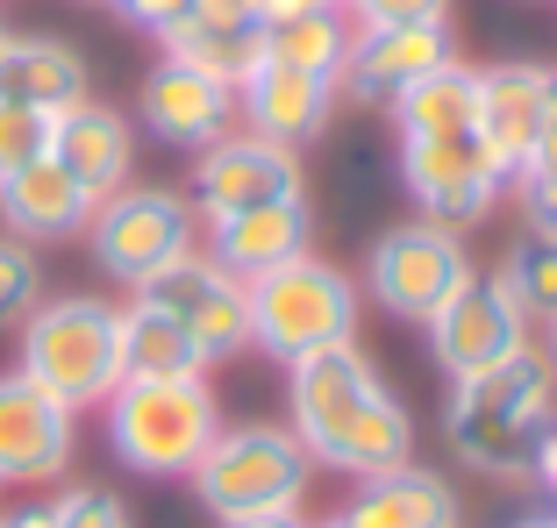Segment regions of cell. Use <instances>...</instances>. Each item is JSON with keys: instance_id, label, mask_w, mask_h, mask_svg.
I'll use <instances>...</instances> for the list:
<instances>
[{"instance_id": "1", "label": "cell", "mask_w": 557, "mask_h": 528, "mask_svg": "<svg viewBox=\"0 0 557 528\" xmlns=\"http://www.w3.org/2000/svg\"><path fill=\"white\" fill-rule=\"evenodd\" d=\"M286 372H294L286 393H294V436L308 450V464H329L344 479H379V472L414 457L408 400L386 386V372L358 343L314 350Z\"/></svg>"}, {"instance_id": "2", "label": "cell", "mask_w": 557, "mask_h": 528, "mask_svg": "<svg viewBox=\"0 0 557 528\" xmlns=\"http://www.w3.org/2000/svg\"><path fill=\"white\" fill-rule=\"evenodd\" d=\"M550 422H557V372L543 350H522V357L493 364L479 379H450L443 436L479 479L522 486L536 472V443Z\"/></svg>"}, {"instance_id": "3", "label": "cell", "mask_w": 557, "mask_h": 528, "mask_svg": "<svg viewBox=\"0 0 557 528\" xmlns=\"http://www.w3.org/2000/svg\"><path fill=\"white\" fill-rule=\"evenodd\" d=\"M15 372L29 386H44L72 414L108 407V393L122 386V307L115 300H94V293L36 300V314L22 322Z\"/></svg>"}, {"instance_id": "4", "label": "cell", "mask_w": 557, "mask_h": 528, "mask_svg": "<svg viewBox=\"0 0 557 528\" xmlns=\"http://www.w3.org/2000/svg\"><path fill=\"white\" fill-rule=\"evenodd\" d=\"M222 436L208 379H122L108 393V450L136 479H194V464Z\"/></svg>"}, {"instance_id": "5", "label": "cell", "mask_w": 557, "mask_h": 528, "mask_svg": "<svg viewBox=\"0 0 557 528\" xmlns=\"http://www.w3.org/2000/svg\"><path fill=\"white\" fill-rule=\"evenodd\" d=\"M358 307H364V293L344 264L300 250L294 264L250 279V343L278 364H300L314 350L358 343Z\"/></svg>"}, {"instance_id": "6", "label": "cell", "mask_w": 557, "mask_h": 528, "mask_svg": "<svg viewBox=\"0 0 557 528\" xmlns=\"http://www.w3.org/2000/svg\"><path fill=\"white\" fill-rule=\"evenodd\" d=\"M308 450L294 429L278 422H244L222 429L208 443V457L194 464V493L214 521H244V514H272V507H300L308 493Z\"/></svg>"}, {"instance_id": "7", "label": "cell", "mask_w": 557, "mask_h": 528, "mask_svg": "<svg viewBox=\"0 0 557 528\" xmlns=\"http://www.w3.org/2000/svg\"><path fill=\"white\" fill-rule=\"evenodd\" d=\"M86 243H94L100 272L136 293L150 272H164L172 257L194 250V200L172 193V186H122V193H108L94 208Z\"/></svg>"}, {"instance_id": "8", "label": "cell", "mask_w": 557, "mask_h": 528, "mask_svg": "<svg viewBox=\"0 0 557 528\" xmlns=\"http://www.w3.org/2000/svg\"><path fill=\"white\" fill-rule=\"evenodd\" d=\"M136 300L158 307L164 322H180L186 343L200 350V364H230L250 350V286L236 272H222L208 250H186L164 272H150L136 286Z\"/></svg>"}, {"instance_id": "9", "label": "cell", "mask_w": 557, "mask_h": 528, "mask_svg": "<svg viewBox=\"0 0 557 528\" xmlns=\"http://www.w3.org/2000/svg\"><path fill=\"white\" fill-rule=\"evenodd\" d=\"M472 279V250L465 229H443V222H394L386 236H372V257H364V286L386 314L400 322H429L443 300Z\"/></svg>"}, {"instance_id": "10", "label": "cell", "mask_w": 557, "mask_h": 528, "mask_svg": "<svg viewBox=\"0 0 557 528\" xmlns=\"http://www.w3.org/2000/svg\"><path fill=\"white\" fill-rule=\"evenodd\" d=\"M422 329H429V357L443 364V379H479V372L529 350V322L493 272H472Z\"/></svg>"}, {"instance_id": "11", "label": "cell", "mask_w": 557, "mask_h": 528, "mask_svg": "<svg viewBox=\"0 0 557 528\" xmlns=\"http://www.w3.org/2000/svg\"><path fill=\"white\" fill-rule=\"evenodd\" d=\"M400 186L422 208V222H443V229H472V222L493 215L500 200V165L486 158L479 136H408L400 143Z\"/></svg>"}, {"instance_id": "12", "label": "cell", "mask_w": 557, "mask_h": 528, "mask_svg": "<svg viewBox=\"0 0 557 528\" xmlns=\"http://www.w3.org/2000/svg\"><path fill=\"white\" fill-rule=\"evenodd\" d=\"M272 200H308L300 150L264 143L250 129H230V136H214L208 150H194V208L208 222H230L244 208H272Z\"/></svg>"}, {"instance_id": "13", "label": "cell", "mask_w": 557, "mask_h": 528, "mask_svg": "<svg viewBox=\"0 0 557 528\" xmlns=\"http://www.w3.org/2000/svg\"><path fill=\"white\" fill-rule=\"evenodd\" d=\"M79 414L58 407L22 372H0V486H50L72 464Z\"/></svg>"}, {"instance_id": "14", "label": "cell", "mask_w": 557, "mask_h": 528, "mask_svg": "<svg viewBox=\"0 0 557 528\" xmlns=\"http://www.w3.org/2000/svg\"><path fill=\"white\" fill-rule=\"evenodd\" d=\"M543 93H550V65H529V58H508V65L479 72V143L500 165V179H522L536 165V136H543Z\"/></svg>"}, {"instance_id": "15", "label": "cell", "mask_w": 557, "mask_h": 528, "mask_svg": "<svg viewBox=\"0 0 557 528\" xmlns=\"http://www.w3.org/2000/svg\"><path fill=\"white\" fill-rule=\"evenodd\" d=\"M336 100H344L336 79H314V72H294V65H272V58H264V65L236 86V115H244L250 136L300 150L336 122Z\"/></svg>"}, {"instance_id": "16", "label": "cell", "mask_w": 557, "mask_h": 528, "mask_svg": "<svg viewBox=\"0 0 557 528\" xmlns=\"http://www.w3.org/2000/svg\"><path fill=\"white\" fill-rule=\"evenodd\" d=\"M94 208L100 200L58 158H36L15 179H0V229L15 236V243H72V236H86Z\"/></svg>"}, {"instance_id": "17", "label": "cell", "mask_w": 557, "mask_h": 528, "mask_svg": "<svg viewBox=\"0 0 557 528\" xmlns=\"http://www.w3.org/2000/svg\"><path fill=\"white\" fill-rule=\"evenodd\" d=\"M450 58H458V43H450L443 22H422V29H358L350 65H344V93L394 108L414 79H429V72L450 65Z\"/></svg>"}, {"instance_id": "18", "label": "cell", "mask_w": 557, "mask_h": 528, "mask_svg": "<svg viewBox=\"0 0 557 528\" xmlns=\"http://www.w3.org/2000/svg\"><path fill=\"white\" fill-rule=\"evenodd\" d=\"M230 122H236V93H230V86H214L208 72L164 58V65L144 79V129L158 136V143L208 150L214 136H230Z\"/></svg>"}, {"instance_id": "19", "label": "cell", "mask_w": 557, "mask_h": 528, "mask_svg": "<svg viewBox=\"0 0 557 528\" xmlns=\"http://www.w3.org/2000/svg\"><path fill=\"white\" fill-rule=\"evenodd\" d=\"M50 158H58V165H65L94 200H108V193L129 186L136 129H129V115H115V108H100V100L86 93L79 108L50 115Z\"/></svg>"}, {"instance_id": "20", "label": "cell", "mask_w": 557, "mask_h": 528, "mask_svg": "<svg viewBox=\"0 0 557 528\" xmlns=\"http://www.w3.org/2000/svg\"><path fill=\"white\" fill-rule=\"evenodd\" d=\"M300 250H314V215L308 200H272V208H244L230 222H208V257L236 279H264L278 264H294Z\"/></svg>"}, {"instance_id": "21", "label": "cell", "mask_w": 557, "mask_h": 528, "mask_svg": "<svg viewBox=\"0 0 557 528\" xmlns=\"http://www.w3.org/2000/svg\"><path fill=\"white\" fill-rule=\"evenodd\" d=\"M458 493L450 479H436L429 464H394V472H379V479H358L350 507L336 514L329 528H458Z\"/></svg>"}, {"instance_id": "22", "label": "cell", "mask_w": 557, "mask_h": 528, "mask_svg": "<svg viewBox=\"0 0 557 528\" xmlns=\"http://www.w3.org/2000/svg\"><path fill=\"white\" fill-rule=\"evenodd\" d=\"M94 93V72L72 43L58 36H0V100L36 108V115H65Z\"/></svg>"}, {"instance_id": "23", "label": "cell", "mask_w": 557, "mask_h": 528, "mask_svg": "<svg viewBox=\"0 0 557 528\" xmlns=\"http://www.w3.org/2000/svg\"><path fill=\"white\" fill-rule=\"evenodd\" d=\"M158 43H164V58H172V65L208 72V79L230 86V93L264 65V29H230V22H200V15H180L172 29L158 36Z\"/></svg>"}, {"instance_id": "24", "label": "cell", "mask_w": 557, "mask_h": 528, "mask_svg": "<svg viewBox=\"0 0 557 528\" xmlns=\"http://www.w3.org/2000/svg\"><path fill=\"white\" fill-rule=\"evenodd\" d=\"M479 115V72L472 65H436L429 79H414L408 93L394 100V122H400V143L408 136H479L472 129Z\"/></svg>"}, {"instance_id": "25", "label": "cell", "mask_w": 557, "mask_h": 528, "mask_svg": "<svg viewBox=\"0 0 557 528\" xmlns=\"http://www.w3.org/2000/svg\"><path fill=\"white\" fill-rule=\"evenodd\" d=\"M350 43H358V29H350V15H336V8H314V15H294V22H272V29H264V58H272V65L314 72V79H336V86H344Z\"/></svg>"}, {"instance_id": "26", "label": "cell", "mask_w": 557, "mask_h": 528, "mask_svg": "<svg viewBox=\"0 0 557 528\" xmlns=\"http://www.w3.org/2000/svg\"><path fill=\"white\" fill-rule=\"evenodd\" d=\"M200 372H208V364L186 343L180 322H164L144 300L122 307V379H200Z\"/></svg>"}, {"instance_id": "27", "label": "cell", "mask_w": 557, "mask_h": 528, "mask_svg": "<svg viewBox=\"0 0 557 528\" xmlns=\"http://www.w3.org/2000/svg\"><path fill=\"white\" fill-rule=\"evenodd\" d=\"M493 279L508 286V300L522 307V322L529 329H550L557 322V236H543V229H529L522 243H508V257H500V272Z\"/></svg>"}, {"instance_id": "28", "label": "cell", "mask_w": 557, "mask_h": 528, "mask_svg": "<svg viewBox=\"0 0 557 528\" xmlns=\"http://www.w3.org/2000/svg\"><path fill=\"white\" fill-rule=\"evenodd\" d=\"M44 300V264H36V243H15L0 229V329H22Z\"/></svg>"}, {"instance_id": "29", "label": "cell", "mask_w": 557, "mask_h": 528, "mask_svg": "<svg viewBox=\"0 0 557 528\" xmlns=\"http://www.w3.org/2000/svg\"><path fill=\"white\" fill-rule=\"evenodd\" d=\"M36 158H50V115L0 100V179H15L22 165H36Z\"/></svg>"}, {"instance_id": "30", "label": "cell", "mask_w": 557, "mask_h": 528, "mask_svg": "<svg viewBox=\"0 0 557 528\" xmlns=\"http://www.w3.org/2000/svg\"><path fill=\"white\" fill-rule=\"evenodd\" d=\"M350 29H422V22H450V0H344Z\"/></svg>"}, {"instance_id": "31", "label": "cell", "mask_w": 557, "mask_h": 528, "mask_svg": "<svg viewBox=\"0 0 557 528\" xmlns=\"http://www.w3.org/2000/svg\"><path fill=\"white\" fill-rule=\"evenodd\" d=\"M58 528H129V514L100 486H72V493H58Z\"/></svg>"}, {"instance_id": "32", "label": "cell", "mask_w": 557, "mask_h": 528, "mask_svg": "<svg viewBox=\"0 0 557 528\" xmlns=\"http://www.w3.org/2000/svg\"><path fill=\"white\" fill-rule=\"evenodd\" d=\"M522 208H529V229L557 236V172H522Z\"/></svg>"}, {"instance_id": "33", "label": "cell", "mask_w": 557, "mask_h": 528, "mask_svg": "<svg viewBox=\"0 0 557 528\" xmlns=\"http://www.w3.org/2000/svg\"><path fill=\"white\" fill-rule=\"evenodd\" d=\"M186 8H194V0H115V15L136 22V29H150V36H164L172 22L186 15Z\"/></svg>"}, {"instance_id": "34", "label": "cell", "mask_w": 557, "mask_h": 528, "mask_svg": "<svg viewBox=\"0 0 557 528\" xmlns=\"http://www.w3.org/2000/svg\"><path fill=\"white\" fill-rule=\"evenodd\" d=\"M186 15H200V22H230V29H264V22H258V0H194Z\"/></svg>"}, {"instance_id": "35", "label": "cell", "mask_w": 557, "mask_h": 528, "mask_svg": "<svg viewBox=\"0 0 557 528\" xmlns=\"http://www.w3.org/2000/svg\"><path fill=\"white\" fill-rule=\"evenodd\" d=\"M529 172H557V65H550V93H543V136H536V165Z\"/></svg>"}, {"instance_id": "36", "label": "cell", "mask_w": 557, "mask_h": 528, "mask_svg": "<svg viewBox=\"0 0 557 528\" xmlns=\"http://www.w3.org/2000/svg\"><path fill=\"white\" fill-rule=\"evenodd\" d=\"M529 479H543V493L557 500V422L543 429V443H536V472H529Z\"/></svg>"}, {"instance_id": "37", "label": "cell", "mask_w": 557, "mask_h": 528, "mask_svg": "<svg viewBox=\"0 0 557 528\" xmlns=\"http://www.w3.org/2000/svg\"><path fill=\"white\" fill-rule=\"evenodd\" d=\"M0 528H58V500H36V507L0 514Z\"/></svg>"}, {"instance_id": "38", "label": "cell", "mask_w": 557, "mask_h": 528, "mask_svg": "<svg viewBox=\"0 0 557 528\" xmlns=\"http://www.w3.org/2000/svg\"><path fill=\"white\" fill-rule=\"evenodd\" d=\"M222 528H308L300 507H272V514H244V521H222Z\"/></svg>"}, {"instance_id": "39", "label": "cell", "mask_w": 557, "mask_h": 528, "mask_svg": "<svg viewBox=\"0 0 557 528\" xmlns=\"http://www.w3.org/2000/svg\"><path fill=\"white\" fill-rule=\"evenodd\" d=\"M508 528H557V514H522V521H508Z\"/></svg>"}, {"instance_id": "40", "label": "cell", "mask_w": 557, "mask_h": 528, "mask_svg": "<svg viewBox=\"0 0 557 528\" xmlns=\"http://www.w3.org/2000/svg\"><path fill=\"white\" fill-rule=\"evenodd\" d=\"M550 372H557V322H550Z\"/></svg>"}, {"instance_id": "41", "label": "cell", "mask_w": 557, "mask_h": 528, "mask_svg": "<svg viewBox=\"0 0 557 528\" xmlns=\"http://www.w3.org/2000/svg\"><path fill=\"white\" fill-rule=\"evenodd\" d=\"M322 8H336V15H344V0H322Z\"/></svg>"}, {"instance_id": "42", "label": "cell", "mask_w": 557, "mask_h": 528, "mask_svg": "<svg viewBox=\"0 0 557 528\" xmlns=\"http://www.w3.org/2000/svg\"><path fill=\"white\" fill-rule=\"evenodd\" d=\"M0 36H8V29H0Z\"/></svg>"}]
</instances>
